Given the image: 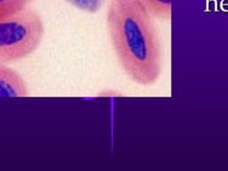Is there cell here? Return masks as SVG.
<instances>
[{
  "instance_id": "obj_1",
  "label": "cell",
  "mask_w": 228,
  "mask_h": 171,
  "mask_svg": "<svg viewBox=\"0 0 228 171\" xmlns=\"http://www.w3.org/2000/svg\"><path fill=\"white\" fill-rule=\"evenodd\" d=\"M107 26L119 65L129 79L151 86L162 73L158 31L140 0H110Z\"/></svg>"
},
{
  "instance_id": "obj_2",
  "label": "cell",
  "mask_w": 228,
  "mask_h": 171,
  "mask_svg": "<svg viewBox=\"0 0 228 171\" xmlns=\"http://www.w3.org/2000/svg\"><path fill=\"white\" fill-rule=\"evenodd\" d=\"M43 36L42 17L32 9L0 17V64L17 61L32 54Z\"/></svg>"
},
{
  "instance_id": "obj_3",
  "label": "cell",
  "mask_w": 228,
  "mask_h": 171,
  "mask_svg": "<svg viewBox=\"0 0 228 171\" xmlns=\"http://www.w3.org/2000/svg\"><path fill=\"white\" fill-rule=\"evenodd\" d=\"M29 90L20 73L0 64V98L27 97Z\"/></svg>"
},
{
  "instance_id": "obj_4",
  "label": "cell",
  "mask_w": 228,
  "mask_h": 171,
  "mask_svg": "<svg viewBox=\"0 0 228 171\" xmlns=\"http://www.w3.org/2000/svg\"><path fill=\"white\" fill-rule=\"evenodd\" d=\"M153 17L169 20L171 17L172 0H140Z\"/></svg>"
},
{
  "instance_id": "obj_5",
  "label": "cell",
  "mask_w": 228,
  "mask_h": 171,
  "mask_svg": "<svg viewBox=\"0 0 228 171\" xmlns=\"http://www.w3.org/2000/svg\"><path fill=\"white\" fill-rule=\"evenodd\" d=\"M32 0H0V17L17 13L26 9Z\"/></svg>"
},
{
  "instance_id": "obj_6",
  "label": "cell",
  "mask_w": 228,
  "mask_h": 171,
  "mask_svg": "<svg viewBox=\"0 0 228 171\" xmlns=\"http://www.w3.org/2000/svg\"><path fill=\"white\" fill-rule=\"evenodd\" d=\"M73 7L87 13H96L101 9L106 0H66Z\"/></svg>"
}]
</instances>
